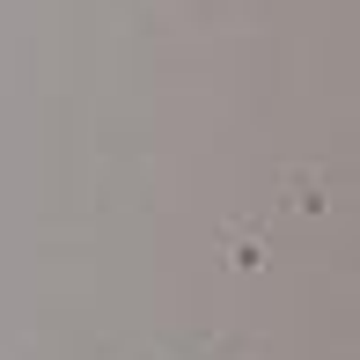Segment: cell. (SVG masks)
Returning a JSON list of instances; mask_svg holds the SVG:
<instances>
[]
</instances>
